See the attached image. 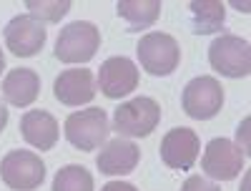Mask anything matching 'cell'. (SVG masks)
<instances>
[{
  "mask_svg": "<svg viewBox=\"0 0 251 191\" xmlns=\"http://www.w3.org/2000/svg\"><path fill=\"white\" fill-rule=\"evenodd\" d=\"M40 93V76L33 68H13L3 78V96L8 103L25 109Z\"/></svg>",
  "mask_w": 251,
  "mask_h": 191,
  "instance_id": "9a60e30c",
  "label": "cell"
},
{
  "mask_svg": "<svg viewBox=\"0 0 251 191\" xmlns=\"http://www.w3.org/2000/svg\"><path fill=\"white\" fill-rule=\"evenodd\" d=\"M0 179L13 191H33L46 179V164L38 154L15 148L0 159Z\"/></svg>",
  "mask_w": 251,
  "mask_h": 191,
  "instance_id": "7a4b0ae2",
  "label": "cell"
},
{
  "mask_svg": "<svg viewBox=\"0 0 251 191\" xmlns=\"http://www.w3.org/2000/svg\"><path fill=\"white\" fill-rule=\"evenodd\" d=\"M5 46L18 58H30L46 46V28L30 15H15L3 30Z\"/></svg>",
  "mask_w": 251,
  "mask_h": 191,
  "instance_id": "30bf717a",
  "label": "cell"
},
{
  "mask_svg": "<svg viewBox=\"0 0 251 191\" xmlns=\"http://www.w3.org/2000/svg\"><path fill=\"white\" fill-rule=\"evenodd\" d=\"M53 93L60 103L66 106H83L91 103L96 96V81L88 68H68L63 71L55 83H53Z\"/></svg>",
  "mask_w": 251,
  "mask_h": 191,
  "instance_id": "7c38bea8",
  "label": "cell"
},
{
  "mask_svg": "<svg viewBox=\"0 0 251 191\" xmlns=\"http://www.w3.org/2000/svg\"><path fill=\"white\" fill-rule=\"evenodd\" d=\"M108 116L103 109H91L75 111L66 118V138L78 151H96L100 143L108 138Z\"/></svg>",
  "mask_w": 251,
  "mask_h": 191,
  "instance_id": "8992f818",
  "label": "cell"
},
{
  "mask_svg": "<svg viewBox=\"0 0 251 191\" xmlns=\"http://www.w3.org/2000/svg\"><path fill=\"white\" fill-rule=\"evenodd\" d=\"M100 191H138L133 184H126V181H111V184H106Z\"/></svg>",
  "mask_w": 251,
  "mask_h": 191,
  "instance_id": "44dd1931",
  "label": "cell"
},
{
  "mask_svg": "<svg viewBox=\"0 0 251 191\" xmlns=\"http://www.w3.org/2000/svg\"><path fill=\"white\" fill-rule=\"evenodd\" d=\"M25 8L30 10V18H35L38 23L46 20V23H58V20L71 10L68 0H28Z\"/></svg>",
  "mask_w": 251,
  "mask_h": 191,
  "instance_id": "d6986e66",
  "label": "cell"
},
{
  "mask_svg": "<svg viewBox=\"0 0 251 191\" xmlns=\"http://www.w3.org/2000/svg\"><path fill=\"white\" fill-rule=\"evenodd\" d=\"M20 134L38 151H50L58 143V121L48 111H25L20 118Z\"/></svg>",
  "mask_w": 251,
  "mask_h": 191,
  "instance_id": "5bb4252c",
  "label": "cell"
},
{
  "mask_svg": "<svg viewBox=\"0 0 251 191\" xmlns=\"http://www.w3.org/2000/svg\"><path fill=\"white\" fill-rule=\"evenodd\" d=\"M141 161V151L138 146L126 141V138H116V141H108L106 148L96 156V166L100 174L106 176H123V174H131L133 168L138 166Z\"/></svg>",
  "mask_w": 251,
  "mask_h": 191,
  "instance_id": "4fadbf2b",
  "label": "cell"
},
{
  "mask_svg": "<svg viewBox=\"0 0 251 191\" xmlns=\"http://www.w3.org/2000/svg\"><path fill=\"white\" fill-rule=\"evenodd\" d=\"M8 126V109H5V103L0 101V131H3Z\"/></svg>",
  "mask_w": 251,
  "mask_h": 191,
  "instance_id": "7402d4cb",
  "label": "cell"
},
{
  "mask_svg": "<svg viewBox=\"0 0 251 191\" xmlns=\"http://www.w3.org/2000/svg\"><path fill=\"white\" fill-rule=\"evenodd\" d=\"M181 191H221V189L216 184H211L208 179H203V176H188L183 181Z\"/></svg>",
  "mask_w": 251,
  "mask_h": 191,
  "instance_id": "ffe728a7",
  "label": "cell"
},
{
  "mask_svg": "<svg viewBox=\"0 0 251 191\" xmlns=\"http://www.w3.org/2000/svg\"><path fill=\"white\" fill-rule=\"evenodd\" d=\"M201 151V141L196 136V131L178 126L171 129L161 141V161L169 168H178V171H188Z\"/></svg>",
  "mask_w": 251,
  "mask_h": 191,
  "instance_id": "8fae6325",
  "label": "cell"
},
{
  "mask_svg": "<svg viewBox=\"0 0 251 191\" xmlns=\"http://www.w3.org/2000/svg\"><path fill=\"white\" fill-rule=\"evenodd\" d=\"M53 191H93V176L86 166H63L53 179Z\"/></svg>",
  "mask_w": 251,
  "mask_h": 191,
  "instance_id": "ac0fdd59",
  "label": "cell"
},
{
  "mask_svg": "<svg viewBox=\"0 0 251 191\" xmlns=\"http://www.w3.org/2000/svg\"><path fill=\"white\" fill-rule=\"evenodd\" d=\"M191 18H194V33L208 35L224 30L226 8L221 0H194L191 3Z\"/></svg>",
  "mask_w": 251,
  "mask_h": 191,
  "instance_id": "e0dca14e",
  "label": "cell"
},
{
  "mask_svg": "<svg viewBox=\"0 0 251 191\" xmlns=\"http://www.w3.org/2000/svg\"><path fill=\"white\" fill-rule=\"evenodd\" d=\"M158 121H161V106L149 96L131 98L113 111V129L128 138L151 136L156 131Z\"/></svg>",
  "mask_w": 251,
  "mask_h": 191,
  "instance_id": "6da1fadb",
  "label": "cell"
},
{
  "mask_svg": "<svg viewBox=\"0 0 251 191\" xmlns=\"http://www.w3.org/2000/svg\"><path fill=\"white\" fill-rule=\"evenodd\" d=\"M208 63L211 68L226 78H246L251 71V48L249 40L224 33L208 48Z\"/></svg>",
  "mask_w": 251,
  "mask_h": 191,
  "instance_id": "5b68a950",
  "label": "cell"
},
{
  "mask_svg": "<svg viewBox=\"0 0 251 191\" xmlns=\"http://www.w3.org/2000/svg\"><path fill=\"white\" fill-rule=\"evenodd\" d=\"M244 151L228 138H211L203 148L201 156V168L208 179L216 181H231L241 174L244 168Z\"/></svg>",
  "mask_w": 251,
  "mask_h": 191,
  "instance_id": "ba28073f",
  "label": "cell"
},
{
  "mask_svg": "<svg viewBox=\"0 0 251 191\" xmlns=\"http://www.w3.org/2000/svg\"><path fill=\"white\" fill-rule=\"evenodd\" d=\"M98 88L106 98H123L138 88V68L131 58L113 55L100 63L98 68Z\"/></svg>",
  "mask_w": 251,
  "mask_h": 191,
  "instance_id": "9c48e42d",
  "label": "cell"
},
{
  "mask_svg": "<svg viewBox=\"0 0 251 191\" xmlns=\"http://www.w3.org/2000/svg\"><path fill=\"white\" fill-rule=\"evenodd\" d=\"M138 60L141 68L151 76H169L181 63V48L176 38L169 33H146L138 40Z\"/></svg>",
  "mask_w": 251,
  "mask_h": 191,
  "instance_id": "277c9868",
  "label": "cell"
},
{
  "mask_svg": "<svg viewBox=\"0 0 251 191\" xmlns=\"http://www.w3.org/2000/svg\"><path fill=\"white\" fill-rule=\"evenodd\" d=\"M181 106H183V111L196 121L214 118L224 106L221 83L214 76H199L194 81H188L183 93H181Z\"/></svg>",
  "mask_w": 251,
  "mask_h": 191,
  "instance_id": "52a82bcc",
  "label": "cell"
},
{
  "mask_svg": "<svg viewBox=\"0 0 251 191\" xmlns=\"http://www.w3.org/2000/svg\"><path fill=\"white\" fill-rule=\"evenodd\" d=\"M100 48V30L88 20H75L60 30L55 58L63 63H88Z\"/></svg>",
  "mask_w": 251,
  "mask_h": 191,
  "instance_id": "3957f363",
  "label": "cell"
},
{
  "mask_svg": "<svg viewBox=\"0 0 251 191\" xmlns=\"http://www.w3.org/2000/svg\"><path fill=\"white\" fill-rule=\"evenodd\" d=\"M3 68H5V55H3V51H0V73H3Z\"/></svg>",
  "mask_w": 251,
  "mask_h": 191,
  "instance_id": "603a6c76",
  "label": "cell"
},
{
  "mask_svg": "<svg viewBox=\"0 0 251 191\" xmlns=\"http://www.w3.org/2000/svg\"><path fill=\"white\" fill-rule=\"evenodd\" d=\"M116 10L128 23V30H146L158 20L161 0H118Z\"/></svg>",
  "mask_w": 251,
  "mask_h": 191,
  "instance_id": "2e32d148",
  "label": "cell"
}]
</instances>
